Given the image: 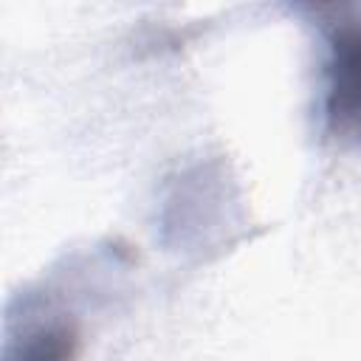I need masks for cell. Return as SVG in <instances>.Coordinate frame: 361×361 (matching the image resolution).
Returning a JSON list of instances; mask_svg holds the SVG:
<instances>
[{
	"instance_id": "cell-1",
	"label": "cell",
	"mask_w": 361,
	"mask_h": 361,
	"mask_svg": "<svg viewBox=\"0 0 361 361\" xmlns=\"http://www.w3.org/2000/svg\"><path fill=\"white\" fill-rule=\"evenodd\" d=\"M358 68L361 42L353 17H336L322 28V127L336 141H353L358 124Z\"/></svg>"
},
{
	"instance_id": "cell-2",
	"label": "cell",
	"mask_w": 361,
	"mask_h": 361,
	"mask_svg": "<svg viewBox=\"0 0 361 361\" xmlns=\"http://www.w3.org/2000/svg\"><path fill=\"white\" fill-rule=\"evenodd\" d=\"M79 344V324L71 313L25 293L6 316L0 361H76Z\"/></svg>"
}]
</instances>
